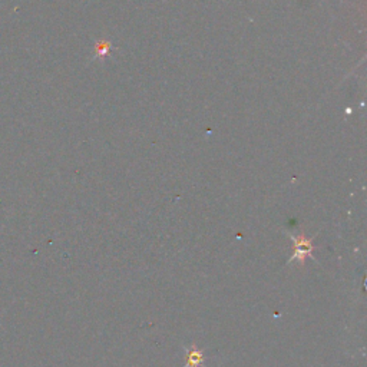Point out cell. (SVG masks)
<instances>
[{
  "label": "cell",
  "instance_id": "cell-1",
  "mask_svg": "<svg viewBox=\"0 0 367 367\" xmlns=\"http://www.w3.org/2000/svg\"><path fill=\"white\" fill-rule=\"evenodd\" d=\"M287 235H289V237L293 240V242H294V254H293V257L287 261V264H291V263L297 261L301 267H304V265H305V261L309 260V257L314 260L313 251L316 250V247L313 246V241L316 240V235L307 237L304 233H300V234H297V235L287 233Z\"/></svg>",
  "mask_w": 367,
  "mask_h": 367
},
{
  "label": "cell",
  "instance_id": "cell-2",
  "mask_svg": "<svg viewBox=\"0 0 367 367\" xmlns=\"http://www.w3.org/2000/svg\"><path fill=\"white\" fill-rule=\"evenodd\" d=\"M204 353L193 345L190 349H187V363L184 367H204Z\"/></svg>",
  "mask_w": 367,
  "mask_h": 367
}]
</instances>
